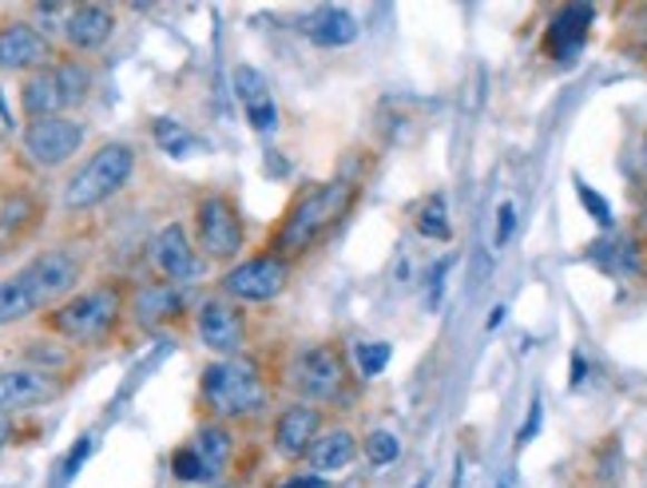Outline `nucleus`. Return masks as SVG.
<instances>
[{"label": "nucleus", "mask_w": 647, "mask_h": 488, "mask_svg": "<svg viewBox=\"0 0 647 488\" xmlns=\"http://www.w3.org/2000/svg\"><path fill=\"white\" fill-rule=\"evenodd\" d=\"M357 187L354 179H326V183H306V187L286 203L283 218L271 231V243L266 251L286 258V263H298L311 251H318L337 226L346 223L357 207Z\"/></svg>", "instance_id": "nucleus-1"}, {"label": "nucleus", "mask_w": 647, "mask_h": 488, "mask_svg": "<svg viewBox=\"0 0 647 488\" xmlns=\"http://www.w3.org/2000/svg\"><path fill=\"white\" fill-rule=\"evenodd\" d=\"M84 271H88V251H80V246L40 251L32 263H24L0 282V330L68 302L80 286Z\"/></svg>", "instance_id": "nucleus-2"}, {"label": "nucleus", "mask_w": 647, "mask_h": 488, "mask_svg": "<svg viewBox=\"0 0 647 488\" xmlns=\"http://www.w3.org/2000/svg\"><path fill=\"white\" fill-rule=\"evenodd\" d=\"M128 294L124 282L108 279L88 290H76L72 299L60 302L45 314V330L68 345H100L116 334V325L128 314Z\"/></svg>", "instance_id": "nucleus-3"}, {"label": "nucleus", "mask_w": 647, "mask_h": 488, "mask_svg": "<svg viewBox=\"0 0 647 488\" xmlns=\"http://www.w3.org/2000/svg\"><path fill=\"white\" fill-rule=\"evenodd\" d=\"M199 398L207 406L210 421H251L266 409L271 389H266L263 365L255 358H215L210 365H203L199 373Z\"/></svg>", "instance_id": "nucleus-4"}, {"label": "nucleus", "mask_w": 647, "mask_h": 488, "mask_svg": "<svg viewBox=\"0 0 647 488\" xmlns=\"http://www.w3.org/2000/svg\"><path fill=\"white\" fill-rule=\"evenodd\" d=\"M286 389L306 406H334L350 398V362L334 342L298 345L286 362Z\"/></svg>", "instance_id": "nucleus-5"}, {"label": "nucleus", "mask_w": 647, "mask_h": 488, "mask_svg": "<svg viewBox=\"0 0 647 488\" xmlns=\"http://www.w3.org/2000/svg\"><path fill=\"white\" fill-rule=\"evenodd\" d=\"M131 172H136V147L124 144V139H108L65 183V207L96 211L100 203H108L111 195H119V191L128 187Z\"/></svg>", "instance_id": "nucleus-6"}, {"label": "nucleus", "mask_w": 647, "mask_h": 488, "mask_svg": "<svg viewBox=\"0 0 647 488\" xmlns=\"http://www.w3.org/2000/svg\"><path fill=\"white\" fill-rule=\"evenodd\" d=\"M195 246L207 263H235L246 246L243 211L231 195L210 191L195 203Z\"/></svg>", "instance_id": "nucleus-7"}, {"label": "nucleus", "mask_w": 647, "mask_h": 488, "mask_svg": "<svg viewBox=\"0 0 647 488\" xmlns=\"http://www.w3.org/2000/svg\"><path fill=\"white\" fill-rule=\"evenodd\" d=\"M291 274L294 266L286 258L263 251V254H251V258H238L219 279V290L231 302H238V306H246V302H274L278 294H286Z\"/></svg>", "instance_id": "nucleus-8"}, {"label": "nucleus", "mask_w": 647, "mask_h": 488, "mask_svg": "<svg viewBox=\"0 0 647 488\" xmlns=\"http://www.w3.org/2000/svg\"><path fill=\"white\" fill-rule=\"evenodd\" d=\"M195 334L215 358H243L251 322H246V310L238 302H231L227 294H215V299H203L195 310Z\"/></svg>", "instance_id": "nucleus-9"}, {"label": "nucleus", "mask_w": 647, "mask_h": 488, "mask_svg": "<svg viewBox=\"0 0 647 488\" xmlns=\"http://www.w3.org/2000/svg\"><path fill=\"white\" fill-rule=\"evenodd\" d=\"M84 124L72 116H48V119H28L24 136H20V147L37 167L52 172V167H65L76 152L84 147Z\"/></svg>", "instance_id": "nucleus-10"}, {"label": "nucleus", "mask_w": 647, "mask_h": 488, "mask_svg": "<svg viewBox=\"0 0 647 488\" xmlns=\"http://www.w3.org/2000/svg\"><path fill=\"white\" fill-rule=\"evenodd\" d=\"M60 60L52 40L32 20H0V72L32 76Z\"/></svg>", "instance_id": "nucleus-11"}, {"label": "nucleus", "mask_w": 647, "mask_h": 488, "mask_svg": "<svg viewBox=\"0 0 647 488\" xmlns=\"http://www.w3.org/2000/svg\"><path fill=\"white\" fill-rule=\"evenodd\" d=\"M151 266L164 282L171 286H192L207 274V258L199 254V246L192 243L187 226L167 223L156 238H151Z\"/></svg>", "instance_id": "nucleus-12"}, {"label": "nucleus", "mask_w": 647, "mask_h": 488, "mask_svg": "<svg viewBox=\"0 0 647 488\" xmlns=\"http://www.w3.org/2000/svg\"><path fill=\"white\" fill-rule=\"evenodd\" d=\"M322 429H326V409L306 406V401H291L283 413L274 417L271 445L286 465H298L311 457V449L322 437Z\"/></svg>", "instance_id": "nucleus-13"}, {"label": "nucleus", "mask_w": 647, "mask_h": 488, "mask_svg": "<svg viewBox=\"0 0 647 488\" xmlns=\"http://www.w3.org/2000/svg\"><path fill=\"white\" fill-rule=\"evenodd\" d=\"M65 378H52L45 370H32V365H9V370H0V417L52 406L56 398H65Z\"/></svg>", "instance_id": "nucleus-14"}, {"label": "nucleus", "mask_w": 647, "mask_h": 488, "mask_svg": "<svg viewBox=\"0 0 647 488\" xmlns=\"http://www.w3.org/2000/svg\"><path fill=\"white\" fill-rule=\"evenodd\" d=\"M187 314V294L183 286H171V282H139L128 294V318L139 325V330H164V325L179 322Z\"/></svg>", "instance_id": "nucleus-15"}, {"label": "nucleus", "mask_w": 647, "mask_h": 488, "mask_svg": "<svg viewBox=\"0 0 647 488\" xmlns=\"http://www.w3.org/2000/svg\"><path fill=\"white\" fill-rule=\"evenodd\" d=\"M20 111H24L28 119L68 116V111H72V96H68L65 76H60V60H56L52 68H40V72L20 80Z\"/></svg>", "instance_id": "nucleus-16"}, {"label": "nucleus", "mask_w": 647, "mask_h": 488, "mask_svg": "<svg viewBox=\"0 0 647 488\" xmlns=\"http://www.w3.org/2000/svg\"><path fill=\"white\" fill-rule=\"evenodd\" d=\"M231 80H235V96L246 111V124L255 127L258 136H271L274 127H278V104H274L271 80L258 68H251V64H238Z\"/></svg>", "instance_id": "nucleus-17"}, {"label": "nucleus", "mask_w": 647, "mask_h": 488, "mask_svg": "<svg viewBox=\"0 0 647 488\" xmlns=\"http://www.w3.org/2000/svg\"><path fill=\"white\" fill-rule=\"evenodd\" d=\"M60 37H65L68 52H76V56L100 52V48L116 37V12H111L108 4H76Z\"/></svg>", "instance_id": "nucleus-18"}, {"label": "nucleus", "mask_w": 647, "mask_h": 488, "mask_svg": "<svg viewBox=\"0 0 647 488\" xmlns=\"http://www.w3.org/2000/svg\"><path fill=\"white\" fill-rule=\"evenodd\" d=\"M592 20H596L592 4H565L545 28V52L552 60H572L584 48V40H588V32H592Z\"/></svg>", "instance_id": "nucleus-19"}, {"label": "nucleus", "mask_w": 647, "mask_h": 488, "mask_svg": "<svg viewBox=\"0 0 647 488\" xmlns=\"http://www.w3.org/2000/svg\"><path fill=\"white\" fill-rule=\"evenodd\" d=\"M40 218H45V207H40L37 195L24 187L12 191L9 199L0 203V254H9L12 246L24 243L40 226Z\"/></svg>", "instance_id": "nucleus-20"}, {"label": "nucleus", "mask_w": 647, "mask_h": 488, "mask_svg": "<svg viewBox=\"0 0 647 488\" xmlns=\"http://www.w3.org/2000/svg\"><path fill=\"white\" fill-rule=\"evenodd\" d=\"M302 37L314 48H346L357 40V20L342 4H322L311 17H302Z\"/></svg>", "instance_id": "nucleus-21"}, {"label": "nucleus", "mask_w": 647, "mask_h": 488, "mask_svg": "<svg viewBox=\"0 0 647 488\" xmlns=\"http://www.w3.org/2000/svg\"><path fill=\"white\" fill-rule=\"evenodd\" d=\"M357 452H362V441H357L354 429L330 426V429H322V437L314 441L306 465H311L314 472H322V477H330V472H346L350 465L357 461Z\"/></svg>", "instance_id": "nucleus-22"}, {"label": "nucleus", "mask_w": 647, "mask_h": 488, "mask_svg": "<svg viewBox=\"0 0 647 488\" xmlns=\"http://www.w3.org/2000/svg\"><path fill=\"white\" fill-rule=\"evenodd\" d=\"M195 452H199V461L207 465V477L210 485H219V477L227 472L231 457H235V433H231V426H223V421H207V426L195 429L192 441Z\"/></svg>", "instance_id": "nucleus-23"}, {"label": "nucleus", "mask_w": 647, "mask_h": 488, "mask_svg": "<svg viewBox=\"0 0 647 488\" xmlns=\"http://www.w3.org/2000/svg\"><path fill=\"white\" fill-rule=\"evenodd\" d=\"M20 358L24 362L20 365H32V370H45L52 373V378H72L76 373V345L60 342V338H28L24 350H20Z\"/></svg>", "instance_id": "nucleus-24"}, {"label": "nucleus", "mask_w": 647, "mask_h": 488, "mask_svg": "<svg viewBox=\"0 0 647 488\" xmlns=\"http://www.w3.org/2000/svg\"><path fill=\"white\" fill-rule=\"evenodd\" d=\"M413 226H418L421 238H433V243H449L453 238V223H449V203L441 191L425 195V199L413 207Z\"/></svg>", "instance_id": "nucleus-25"}, {"label": "nucleus", "mask_w": 647, "mask_h": 488, "mask_svg": "<svg viewBox=\"0 0 647 488\" xmlns=\"http://www.w3.org/2000/svg\"><path fill=\"white\" fill-rule=\"evenodd\" d=\"M151 136H156L159 152H167L171 159H187L192 152H199V139H195L179 119H167V116L151 119Z\"/></svg>", "instance_id": "nucleus-26"}, {"label": "nucleus", "mask_w": 647, "mask_h": 488, "mask_svg": "<svg viewBox=\"0 0 647 488\" xmlns=\"http://www.w3.org/2000/svg\"><path fill=\"white\" fill-rule=\"evenodd\" d=\"M362 457L370 465H378V469H382V465H393L398 457H402V441H398L390 429H374V433L362 441Z\"/></svg>", "instance_id": "nucleus-27"}, {"label": "nucleus", "mask_w": 647, "mask_h": 488, "mask_svg": "<svg viewBox=\"0 0 647 488\" xmlns=\"http://www.w3.org/2000/svg\"><path fill=\"white\" fill-rule=\"evenodd\" d=\"M171 477L183 480V485H210L207 465L199 461V452H195L192 445H179V449L171 452Z\"/></svg>", "instance_id": "nucleus-28"}, {"label": "nucleus", "mask_w": 647, "mask_h": 488, "mask_svg": "<svg viewBox=\"0 0 647 488\" xmlns=\"http://www.w3.org/2000/svg\"><path fill=\"white\" fill-rule=\"evenodd\" d=\"M620 472H624V449L616 437H608V441L596 449V480H600L604 488H616L620 485Z\"/></svg>", "instance_id": "nucleus-29"}, {"label": "nucleus", "mask_w": 647, "mask_h": 488, "mask_svg": "<svg viewBox=\"0 0 647 488\" xmlns=\"http://www.w3.org/2000/svg\"><path fill=\"white\" fill-rule=\"evenodd\" d=\"M390 342H362L357 345V373L365 381L370 378H382V370L390 365Z\"/></svg>", "instance_id": "nucleus-30"}, {"label": "nucleus", "mask_w": 647, "mask_h": 488, "mask_svg": "<svg viewBox=\"0 0 647 488\" xmlns=\"http://www.w3.org/2000/svg\"><path fill=\"white\" fill-rule=\"evenodd\" d=\"M88 457H91V437H80V441H76L72 449H68L65 461H60V488H65L68 480H72L76 472H80V465L88 461Z\"/></svg>", "instance_id": "nucleus-31"}, {"label": "nucleus", "mask_w": 647, "mask_h": 488, "mask_svg": "<svg viewBox=\"0 0 647 488\" xmlns=\"http://www.w3.org/2000/svg\"><path fill=\"white\" fill-rule=\"evenodd\" d=\"M576 195H580V203H584V211L596 218L600 226H611V207H608V199H600L588 183H576Z\"/></svg>", "instance_id": "nucleus-32"}, {"label": "nucleus", "mask_w": 647, "mask_h": 488, "mask_svg": "<svg viewBox=\"0 0 647 488\" xmlns=\"http://www.w3.org/2000/svg\"><path fill=\"white\" fill-rule=\"evenodd\" d=\"M512 231H517V203L504 199L501 207H497V246H504L512 238Z\"/></svg>", "instance_id": "nucleus-33"}, {"label": "nucleus", "mask_w": 647, "mask_h": 488, "mask_svg": "<svg viewBox=\"0 0 647 488\" xmlns=\"http://www.w3.org/2000/svg\"><path fill=\"white\" fill-rule=\"evenodd\" d=\"M540 429V401H532V413H529V421H525V429H520V437H517V445H529L532 441V433Z\"/></svg>", "instance_id": "nucleus-34"}, {"label": "nucleus", "mask_w": 647, "mask_h": 488, "mask_svg": "<svg viewBox=\"0 0 647 488\" xmlns=\"http://www.w3.org/2000/svg\"><path fill=\"white\" fill-rule=\"evenodd\" d=\"M631 235L639 238V243H647V207H639V218H636V231Z\"/></svg>", "instance_id": "nucleus-35"}, {"label": "nucleus", "mask_w": 647, "mask_h": 488, "mask_svg": "<svg viewBox=\"0 0 647 488\" xmlns=\"http://www.w3.org/2000/svg\"><path fill=\"white\" fill-rule=\"evenodd\" d=\"M580 381H584V358L576 353L572 358V385H580Z\"/></svg>", "instance_id": "nucleus-36"}, {"label": "nucleus", "mask_w": 647, "mask_h": 488, "mask_svg": "<svg viewBox=\"0 0 647 488\" xmlns=\"http://www.w3.org/2000/svg\"><path fill=\"white\" fill-rule=\"evenodd\" d=\"M636 25H639V32L647 37V4H636Z\"/></svg>", "instance_id": "nucleus-37"}, {"label": "nucleus", "mask_w": 647, "mask_h": 488, "mask_svg": "<svg viewBox=\"0 0 647 488\" xmlns=\"http://www.w3.org/2000/svg\"><path fill=\"white\" fill-rule=\"evenodd\" d=\"M12 437V426H9V417H0V449H4V441Z\"/></svg>", "instance_id": "nucleus-38"}, {"label": "nucleus", "mask_w": 647, "mask_h": 488, "mask_svg": "<svg viewBox=\"0 0 647 488\" xmlns=\"http://www.w3.org/2000/svg\"><path fill=\"white\" fill-rule=\"evenodd\" d=\"M278 488H318V480H286V485H278Z\"/></svg>", "instance_id": "nucleus-39"}, {"label": "nucleus", "mask_w": 647, "mask_h": 488, "mask_svg": "<svg viewBox=\"0 0 647 488\" xmlns=\"http://www.w3.org/2000/svg\"><path fill=\"white\" fill-rule=\"evenodd\" d=\"M639 172L647 175V131H644V144H639Z\"/></svg>", "instance_id": "nucleus-40"}, {"label": "nucleus", "mask_w": 647, "mask_h": 488, "mask_svg": "<svg viewBox=\"0 0 647 488\" xmlns=\"http://www.w3.org/2000/svg\"><path fill=\"white\" fill-rule=\"evenodd\" d=\"M501 318H504V306H497V310H492V318H489V330H492V325H501Z\"/></svg>", "instance_id": "nucleus-41"}, {"label": "nucleus", "mask_w": 647, "mask_h": 488, "mask_svg": "<svg viewBox=\"0 0 647 488\" xmlns=\"http://www.w3.org/2000/svg\"><path fill=\"white\" fill-rule=\"evenodd\" d=\"M639 203L647 207V179H644V187H639Z\"/></svg>", "instance_id": "nucleus-42"}, {"label": "nucleus", "mask_w": 647, "mask_h": 488, "mask_svg": "<svg viewBox=\"0 0 647 488\" xmlns=\"http://www.w3.org/2000/svg\"><path fill=\"white\" fill-rule=\"evenodd\" d=\"M210 488H238V485H231V480H219V485H210Z\"/></svg>", "instance_id": "nucleus-43"}, {"label": "nucleus", "mask_w": 647, "mask_h": 488, "mask_svg": "<svg viewBox=\"0 0 647 488\" xmlns=\"http://www.w3.org/2000/svg\"><path fill=\"white\" fill-rule=\"evenodd\" d=\"M413 488H425V485H413Z\"/></svg>", "instance_id": "nucleus-44"}]
</instances>
